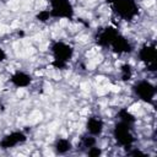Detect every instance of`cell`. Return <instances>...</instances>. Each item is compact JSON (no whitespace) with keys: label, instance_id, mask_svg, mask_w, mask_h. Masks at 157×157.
Instances as JSON below:
<instances>
[{"label":"cell","instance_id":"obj_1","mask_svg":"<svg viewBox=\"0 0 157 157\" xmlns=\"http://www.w3.org/2000/svg\"><path fill=\"white\" fill-rule=\"evenodd\" d=\"M117 16L125 21H132L139 15V6L135 0H105Z\"/></svg>","mask_w":157,"mask_h":157},{"label":"cell","instance_id":"obj_2","mask_svg":"<svg viewBox=\"0 0 157 157\" xmlns=\"http://www.w3.org/2000/svg\"><path fill=\"white\" fill-rule=\"evenodd\" d=\"M52 18H65L72 20L75 16V10L70 0H49Z\"/></svg>","mask_w":157,"mask_h":157},{"label":"cell","instance_id":"obj_3","mask_svg":"<svg viewBox=\"0 0 157 157\" xmlns=\"http://www.w3.org/2000/svg\"><path fill=\"white\" fill-rule=\"evenodd\" d=\"M113 137L115 139L117 144L123 147H131V145L135 142V137L131 132V125L120 120L113 128Z\"/></svg>","mask_w":157,"mask_h":157},{"label":"cell","instance_id":"obj_4","mask_svg":"<svg viewBox=\"0 0 157 157\" xmlns=\"http://www.w3.org/2000/svg\"><path fill=\"white\" fill-rule=\"evenodd\" d=\"M134 94L145 103H152L156 97V86L148 80H140L132 86Z\"/></svg>","mask_w":157,"mask_h":157},{"label":"cell","instance_id":"obj_5","mask_svg":"<svg viewBox=\"0 0 157 157\" xmlns=\"http://www.w3.org/2000/svg\"><path fill=\"white\" fill-rule=\"evenodd\" d=\"M140 61H142L148 71H156V60H157V49L153 44H144L137 53Z\"/></svg>","mask_w":157,"mask_h":157},{"label":"cell","instance_id":"obj_6","mask_svg":"<svg viewBox=\"0 0 157 157\" xmlns=\"http://www.w3.org/2000/svg\"><path fill=\"white\" fill-rule=\"evenodd\" d=\"M50 52H52L54 59H60V60H64L67 63L74 56V48L63 40L53 42L50 45Z\"/></svg>","mask_w":157,"mask_h":157},{"label":"cell","instance_id":"obj_7","mask_svg":"<svg viewBox=\"0 0 157 157\" xmlns=\"http://www.w3.org/2000/svg\"><path fill=\"white\" fill-rule=\"evenodd\" d=\"M26 141H27V135L23 131H20V130L11 131V132L6 134L0 140V148H2V150L13 148L15 146L25 144Z\"/></svg>","mask_w":157,"mask_h":157},{"label":"cell","instance_id":"obj_8","mask_svg":"<svg viewBox=\"0 0 157 157\" xmlns=\"http://www.w3.org/2000/svg\"><path fill=\"white\" fill-rule=\"evenodd\" d=\"M119 34L118 29L113 26H108V27H104L103 29H101L97 36H96V43L97 45L102 47V48H109L112 42L114 40V38Z\"/></svg>","mask_w":157,"mask_h":157},{"label":"cell","instance_id":"obj_9","mask_svg":"<svg viewBox=\"0 0 157 157\" xmlns=\"http://www.w3.org/2000/svg\"><path fill=\"white\" fill-rule=\"evenodd\" d=\"M104 130V121L102 120L101 117L98 115H91L90 118H87L86 121V131L93 136H99L102 135Z\"/></svg>","mask_w":157,"mask_h":157},{"label":"cell","instance_id":"obj_10","mask_svg":"<svg viewBox=\"0 0 157 157\" xmlns=\"http://www.w3.org/2000/svg\"><path fill=\"white\" fill-rule=\"evenodd\" d=\"M32 76L26 72V71H22V70H17L15 71L11 76H10V82L17 87V88H26L28 87L31 83H32Z\"/></svg>","mask_w":157,"mask_h":157},{"label":"cell","instance_id":"obj_11","mask_svg":"<svg viewBox=\"0 0 157 157\" xmlns=\"http://www.w3.org/2000/svg\"><path fill=\"white\" fill-rule=\"evenodd\" d=\"M110 48L115 54H125V53H130L132 50V45L129 42V39H126L120 33L114 38V40L110 44Z\"/></svg>","mask_w":157,"mask_h":157},{"label":"cell","instance_id":"obj_12","mask_svg":"<svg viewBox=\"0 0 157 157\" xmlns=\"http://www.w3.org/2000/svg\"><path fill=\"white\" fill-rule=\"evenodd\" d=\"M72 150V144L69 139L59 137L54 142V151L58 155H66Z\"/></svg>","mask_w":157,"mask_h":157},{"label":"cell","instance_id":"obj_13","mask_svg":"<svg viewBox=\"0 0 157 157\" xmlns=\"http://www.w3.org/2000/svg\"><path fill=\"white\" fill-rule=\"evenodd\" d=\"M117 117L119 118L120 121H124V123H126V124H129V125H134L135 121H136V118L134 117V114L130 113L126 108L119 109L118 113H117Z\"/></svg>","mask_w":157,"mask_h":157},{"label":"cell","instance_id":"obj_14","mask_svg":"<svg viewBox=\"0 0 157 157\" xmlns=\"http://www.w3.org/2000/svg\"><path fill=\"white\" fill-rule=\"evenodd\" d=\"M120 77L123 81H129L132 77V67L130 64L125 63L120 66Z\"/></svg>","mask_w":157,"mask_h":157},{"label":"cell","instance_id":"obj_15","mask_svg":"<svg viewBox=\"0 0 157 157\" xmlns=\"http://www.w3.org/2000/svg\"><path fill=\"white\" fill-rule=\"evenodd\" d=\"M96 144H97L96 136H93V135H91V134H88V132L81 137V145H82V147H85L86 150L90 148V147H92V146H94Z\"/></svg>","mask_w":157,"mask_h":157},{"label":"cell","instance_id":"obj_16","mask_svg":"<svg viewBox=\"0 0 157 157\" xmlns=\"http://www.w3.org/2000/svg\"><path fill=\"white\" fill-rule=\"evenodd\" d=\"M50 18H52V15H50L49 10H40L39 12L36 13V20L42 23H47Z\"/></svg>","mask_w":157,"mask_h":157},{"label":"cell","instance_id":"obj_17","mask_svg":"<svg viewBox=\"0 0 157 157\" xmlns=\"http://www.w3.org/2000/svg\"><path fill=\"white\" fill-rule=\"evenodd\" d=\"M50 65L54 69H56V70H65L67 67L69 63L67 61H64V60H60V59H53L52 63H50Z\"/></svg>","mask_w":157,"mask_h":157},{"label":"cell","instance_id":"obj_18","mask_svg":"<svg viewBox=\"0 0 157 157\" xmlns=\"http://www.w3.org/2000/svg\"><path fill=\"white\" fill-rule=\"evenodd\" d=\"M86 153H87V156H90V157H99V156L103 153V151H102L101 147H97V146L94 145V146L87 148Z\"/></svg>","mask_w":157,"mask_h":157},{"label":"cell","instance_id":"obj_19","mask_svg":"<svg viewBox=\"0 0 157 157\" xmlns=\"http://www.w3.org/2000/svg\"><path fill=\"white\" fill-rule=\"evenodd\" d=\"M129 155H130V156H145V152H142L141 150L135 148V150L130 151V152H129Z\"/></svg>","mask_w":157,"mask_h":157},{"label":"cell","instance_id":"obj_20","mask_svg":"<svg viewBox=\"0 0 157 157\" xmlns=\"http://www.w3.org/2000/svg\"><path fill=\"white\" fill-rule=\"evenodd\" d=\"M6 59H7V54H6V52L0 47V63L5 61Z\"/></svg>","mask_w":157,"mask_h":157},{"label":"cell","instance_id":"obj_21","mask_svg":"<svg viewBox=\"0 0 157 157\" xmlns=\"http://www.w3.org/2000/svg\"><path fill=\"white\" fill-rule=\"evenodd\" d=\"M17 34H18V37H23V36H25V32H23V31H18Z\"/></svg>","mask_w":157,"mask_h":157}]
</instances>
